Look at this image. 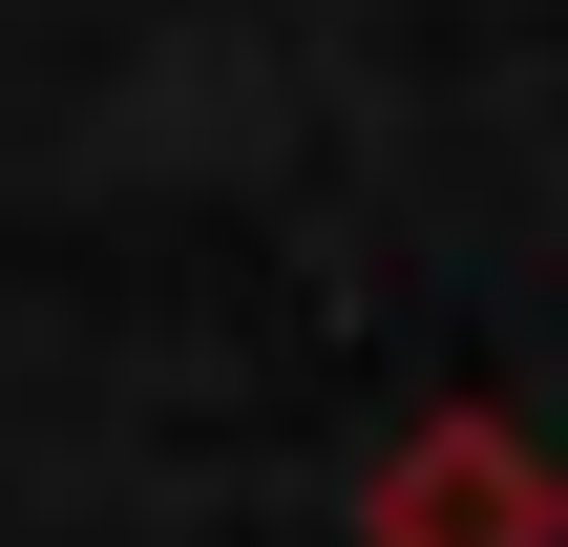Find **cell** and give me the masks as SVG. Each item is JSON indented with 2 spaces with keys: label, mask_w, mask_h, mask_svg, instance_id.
Instances as JSON below:
<instances>
[{
  "label": "cell",
  "mask_w": 568,
  "mask_h": 547,
  "mask_svg": "<svg viewBox=\"0 0 568 547\" xmlns=\"http://www.w3.org/2000/svg\"><path fill=\"white\" fill-rule=\"evenodd\" d=\"M358 547H568V464L506 401H422L358 485Z\"/></svg>",
  "instance_id": "cell-1"
}]
</instances>
